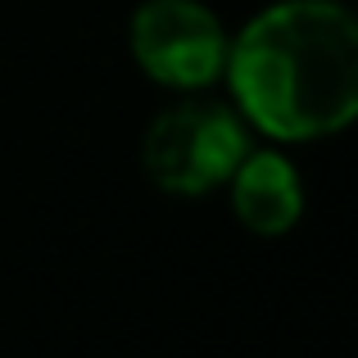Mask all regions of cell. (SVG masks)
I'll return each mask as SVG.
<instances>
[{"mask_svg":"<svg viewBox=\"0 0 358 358\" xmlns=\"http://www.w3.org/2000/svg\"><path fill=\"white\" fill-rule=\"evenodd\" d=\"M222 73L259 131L336 136L358 118V14L336 0H277L227 45Z\"/></svg>","mask_w":358,"mask_h":358,"instance_id":"1","label":"cell"},{"mask_svg":"<svg viewBox=\"0 0 358 358\" xmlns=\"http://www.w3.org/2000/svg\"><path fill=\"white\" fill-rule=\"evenodd\" d=\"M245 122L218 100H182L164 109L145 131V173L159 191L204 195L222 186L245 159Z\"/></svg>","mask_w":358,"mask_h":358,"instance_id":"2","label":"cell"},{"mask_svg":"<svg viewBox=\"0 0 358 358\" xmlns=\"http://www.w3.org/2000/svg\"><path fill=\"white\" fill-rule=\"evenodd\" d=\"M141 73L177 91H200L227 69V32L200 0H145L127 27Z\"/></svg>","mask_w":358,"mask_h":358,"instance_id":"3","label":"cell"},{"mask_svg":"<svg viewBox=\"0 0 358 358\" xmlns=\"http://www.w3.org/2000/svg\"><path fill=\"white\" fill-rule=\"evenodd\" d=\"M227 182H231V209H236V218L254 236H281L304 213L299 173L277 150H254V155L245 150V159Z\"/></svg>","mask_w":358,"mask_h":358,"instance_id":"4","label":"cell"}]
</instances>
